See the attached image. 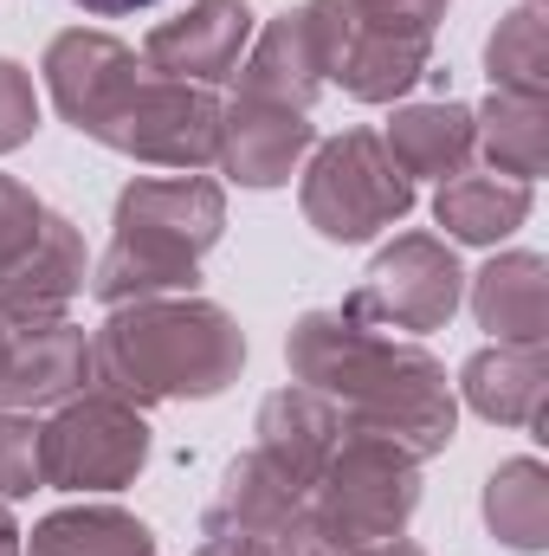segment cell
<instances>
[{
  "instance_id": "6da1fadb",
  "label": "cell",
  "mask_w": 549,
  "mask_h": 556,
  "mask_svg": "<svg viewBox=\"0 0 549 556\" xmlns=\"http://www.w3.org/2000/svg\"><path fill=\"white\" fill-rule=\"evenodd\" d=\"M291 382L336 402L343 433L388 440L413 466L439 459L459 433V395L446 382V363L420 343H395L369 324L336 311H304L284 337Z\"/></svg>"
},
{
  "instance_id": "7a4b0ae2",
  "label": "cell",
  "mask_w": 549,
  "mask_h": 556,
  "mask_svg": "<svg viewBox=\"0 0 549 556\" xmlns=\"http://www.w3.org/2000/svg\"><path fill=\"white\" fill-rule=\"evenodd\" d=\"M246 369V330L214 298H142L117 304L91 330V389L155 408V402H214Z\"/></svg>"
},
{
  "instance_id": "3957f363",
  "label": "cell",
  "mask_w": 549,
  "mask_h": 556,
  "mask_svg": "<svg viewBox=\"0 0 549 556\" xmlns=\"http://www.w3.org/2000/svg\"><path fill=\"white\" fill-rule=\"evenodd\" d=\"M117 240L91 266V298L104 311L142 298H181L201 285V260L227 233V188L207 175L130 181L117 194Z\"/></svg>"
},
{
  "instance_id": "277c9868",
  "label": "cell",
  "mask_w": 549,
  "mask_h": 556,
  "mask_svg": "<svg viewBox=\"0 0 549 556\" xmlns=\"http://www.w3.org/2000/svg\"><path fill=\"white\" fill-rule=\"evenodd\" d=\"M297 207L330 247H362L413 214V181L382 149V130L356 124L343 137L317 142L297 168Z\"/></svg>"
},
{
  "instance_id": "5b68a950",
  "label": "cell",
  "mask_w": 549,
  "mask_h": 556,
  "mask_svg": "<svg viewBox=\"0 0 549 556\" xmlns=\"http://www.w3.org/2000/svg\"><path fill=\"white\" fill-rule=\"evenodd\" d=\"M304 505L343 551H369V544L408 538L413 511H420V466L408 453H395L388 440L343 433V446L330 453V466L304 492Z\"/></svg>"
},
{
  "instance_id": "8992f818",
  "label": "cell",
  "mask_w": 549,
  "mask_h": 556,
  "mask_svg": "<svg viewBox=\"0 0 549 556\" xmlns=\"http://www.w3.org/2000/svg\"><path fill=\"white\" fill-rule=\"evenodd\" d=\"M465 304V266L452 253V240L439 233H395L375 266L362 273V285L343 298V311L369 330H446L452 311Z\"/></svg>"
},
{
  "instance_id": "52a82bcc",
  "label": "cell",
  "mask_w": 549,
  "mask_h": 556,
  "mask_svg": "<svg viewBox=\"0 0 549 556\" xmlns=\"http://www.w3.org/2000/svg\"><path fill=\"white\" fill-rule=\"evenodd\" d=\"M149 420L142 408L85 389L46 420V485L52 492H124L149 466Z\"/></svg>"
},
{
  "instance_id": "ba28073f",
  "label": "cell",
  "mask_w": 549,
  "mask_h": 556,
  "mask_svg": "<svg viewBox=\"0 0 549 556\" xmlns=\"http://www.w3.org/2000/svg\"><path fill=\"white\" fill-rule=\"evenodd\" d=\"M220 98L207 85H181V78H142L124 98V111L104 124V149L155 162V168H214L220 155Z\"/></svg>"
},
{
  "instance_id": "9c48e42d",
  "label": "cell",
  "mask_w": 549,
  "mask_h": 556,
  "mask_svg": "<svg viewBox=\"0 0 549 556\" xmlns=\"http://www.w3.org/2000/svg\"><path fill=\"white\" fill-rule=\"evenodd\" d=\"M39 72H46L52 111L91 142L104 137V124L124 111V98L142 85L137 46H124L117 33H98V26H65V33H52Z\"/></svg>"
},
{
  "instance_id": "30bf717a",
  "label": "cell",
  "mask_w": 549,
  "mask_h": 556,
  "mask_svg": "<svg viewBox=\"0 0 549 556\" xmlns=\"http://www.w3.org/2000/svg\"><path fill=\"white\" fill-rule=\"evenodd\" d=\"M91 389V330L72 317L0 324V408L39 415Z\"/></svg>"
},
{
  "instance_id": "8fae6325",
  "label": "cell",
  "mask_w": 549,
  "mask_h": 556,
  "mask_svg": "<svg viewBox=\"0 0 549 556\" xmlns=\"http://www.w3.org/2000/svg\"><path fill=\"white\" fill-rule=\"evenodd\" d=\"M259 20L246 0H188L175 20L149 26L142 39V72L149 78H181V85H220L240 72Z\"/></svg>"
},
{
  "instance_id": "7c38bea8",
  "label": "cell",
  "mask_w": 549,
  "mask_h": 556,
  "mask_svg": "<svg viewBox=\"0 0 549 556\" xmlns=\"http://www.w3.org/2000/svg\"><path fill=\"white\" fill-rule=\"evenodd\" d=\"M317 149V124L310 111H284V104H259V98H233L220 111V155L214 168L240 188H284L304 155Z\"/></svg>"
},
{
  "instance_id": "4fadbf2b",
  "label": "cell",
  "mask_w": 549,
  "mask_h": 556,
  "mask_svg": "<svg viewBox=\"0 0 549 556\" xmlns=\"http://www.w3.org/2000/svg\"><path fill=\"white\" fill-rule=\"evenodd\" d=\"M91 285V253H85V233L46 207V227L33 240L26 260H13L0 273V324H52L72 311V298Z\"/></svg>"
},
{
  "instance_id": "5bb4252c",
  "label": "cell",
  "mask_w": 549,
  "mask_h": 556,
  "mask_svg": "<svg viewBox=\"0 0 549 556\" xmlns=\"http://www.w3.org/2000/svg\"><path fill=\"white\" fill-rule=\"evenodd\" d=\"M465 304L491 343L511 350H549V260L531 247L491 253L485 273H465Z\"/></svg>"
},
{
  "instance_id": "9a60e30c",
  "label": "cell",
  "mask_w": 549,
  "mask_h": 556,
  "mask_svg": "<svg viewBox=\"0 0 549 556\" xmlns=\"http://www.w3.org/2000/svg\"><path fill=\"white\" fill-rule=\"evenodd\" d=\"M259 459L272 466L284 485H297V492H310L317 479H323V466H330V453L343 446V415H336V402L330 395H317V389H304V382H291V389H272L266 402H259Z\"/></svg>"
},
{
  "instance_id": "2e32d148",
  "label": "cell",
  "mask_w": 549,
  "mask_h": 556,
  "mask_svg": "<svg viewBox=\"0 0 549 556\" xmlns=\"http://www.w3.org/2000/svg\"><path fill=\"white\" fill-rule=\"evenodd\" d=\"M240 98H259V104H284V111H310L323 98V52H317V33L304 20V7H284L278 20H266L240 59Z\"/></svg>"
},
{
  "instance_id": "e0dca14e",
  "label": "cell",
  "mask_w": 549,
  "mask_h": 556,
  "mask_svg": "<svg viewBox=\"0 0 549 556\" xmlns=\"http://www.w3.org/2000/svg\"><path fill=\"white\" fill-rule=\"evenodd\" d=\"M465 408L491 427H544V395H549V356L544 350H511V343H485L465 356L459 389Z\"/></svg>"
},
{
  "instance_id": "ac0fdd59",
  "label": "cell",
  "mask_w": 549,
  "mask_h": 556,
  "mask_svg": "<svg viewBox=\"0 0 549 556\" xmlns=\"http://www.w3.org/2000/svg\"><path fill=\"white\" fill-rule=\"evenodd\" d=\"M382 149L395 155V168L408 181H452L478 155V117H472V104H452V98L401 104L382 130Z\"/></svg>"
},
{
  "instance_id": "d6986e66",
  "label": "cell",
  "mask_w": 549,
  "mask_h": 556,
  "mask_svg": "<svg viewBox=\"0 0 549 556\" xmlns=\"http://www.w3.org/2000/svg\"><path fill=\"white\" fill-rule=\"evenodd\" d=\"M537 207V188L531 181H511V175H452L439 181L433 194V220L446 227V240L459 247H505Z\"/></svg>"
},
{
  "instance_id": "ffe728a7",
  "label": "cell",
  "mask_w": 549,
  "mask_h": 556,
  "mask_svg": "<svg viewBox=\"0 0 549 556\" xmlns=\"http://www.w3.org/2000/svg\"><path fill=\"white\" fill-rule=\"evenodd\" d=\"M433 72V39H413V33H382L369 20H356L330 85H343L356 104H395L408 98L413 85Z\"/></svg>"
},
{
  "instance_id": "44dd1931",
  "label": "cell",
  "mask_w": 549,
  "mask_h": 556,
  "mask_svg": "<svg viewBox=\"0 0 549 556\" xmlns=\"http://www.w3.org/2000/svg\"><path fill=\"white\" fill-rule=\"evenodd\" d=\"M26 556H155V531L124 505H65L26 531Z\"/></svg>"
},
{
  "instance_id": "7402d4cb",
  "label": "cell",
  "mask_w": 549,
  "mask_h": 556,
  "mask_svg": "<svg viewBox=\"0 0 549 556\" xmlns=\"http://www.w3.org/2000/svg\"><path fill=\"white\" fill-rule=\"evenodd\" d=\"M478 511H485V531H491L505 551L544 556L549 551V466L531 459V453L505 459V466L485 479Z\"/></svg>"
},
{
  "instance_id": "603a6c76",
  "label": "cell",
  "mask_w": 549,
  "mask_h": 556,
  "mask_svg": "<svg viewBox=\"0 0 549 556\" xmlns=\"http://www.w3.org/2000/svg\"><path fill=\"white\" fill-rule=\"evenodd\" d=\"M478 149L491 162V175L511 181H537L549 155V98H518V91H491L478 111Z\"/></svg>"
},
{
  "instance_id": "cb8c5ba5",
  "label": "cell",
  "mask_w": 549,
  "mask_h": 556,
  "mask_svg": "<svg viewBox=\"0 0 549 556\" xmlns=\"http://www.w3.org/2000/svg\"><path fill=\"white\" fill-rule=\"evenodd\" d=\"M297 511H304V492H297V485H284L259 453H240V459L220 472V492H214V505H207V518H201V525L278 531V525H284V518H297Z\"/></svg>"
},
{
  "instance_id": "d4e9b609",
  "label": "cell",
  "mask_w": 549,
  "mask_h": 556,
  "mask_svg": "<svg viewBox=\"0 0 549 556\" xmlns=\"http://www.w3.org/2000/svg\"><path fill=\"white\" fill-rule=\"evenodd\" d=\"M485 78L491 91H518V98H549V33L544 7H511L491 39H485Z\"/></svg>"
},
{
  "instance_id": "484cf974",
  "label": "cell",
  "mask_w": 549,
  "mask_h": 556,
  "mask_svg": "<svg viewBox=\"0 0 549 556\" xmlns=\"http://www.w3.org/2000/svg\"><path fill=\"white\" fill-rule=\"evenodd\" d=\"M46 485V420L0 408V498H33Z\"/></svg>"
},
{
  "instance_id": "4316f807",
  "label": "cell",
  "mask_w": 549,
  "mask_h": 556,
  "mask_svg": "<svg viewBox=\"0 0 549 556\" xmlns=\"http://www.w3.org/2000/svg\"><path fill=\"white\" fill-rule=\"evenodd\" d=\"M39 130V91H33V72L20 59L0 52V155L26 149Z\"/></svg>"
},
{
  "instance_id": "83f0119b",
  "label": "cell",
  "mask_w": 549,
  "mask_h": 556,
  "mask_svg": "<svg viewBox=\"0 0 549 556\" xmlns=\"http://www.w3.org/2000/svg\"><path fill=\"white\" fill-rule=\"evenodd\" d=\"M39 227H46V201H39L26 181L0 175V273H7L13 260H26V253H33Z\"/></svg>"
},
{
  "instance_id": "f1b7e54d",
  "label": "cell",
  "mask_w": 549,
  "mask_h": 556,
  "mask_svg": "<svg viewBox=\"0 0 549 556\" xmlns=\"http://www.w3.org/2000/svg\"><path fill=\"white\" fill-rule=\"evenodd\" d=\"M452 0H356V13L382 33H413V39H433L439 20H446Z\"/></svg>"
},
{
  "instance_id": "f546056e",
  "label": "cell",
  "mask_w": 549,
  "mask_h": 556,
  "mask_svg": "<svg viewBox=\"0 0 549 556\" xmlns=\"http://www.w3.org/2000/svg\"><path fill=\"white\" fill-rule=\"evenodd\" d=\"M291 525V518H284ZM194 556H278L272 531H233V525H201Z\"/></svg>"
},
{
  "instance_id": "4dcf8cb0",
  "label": "cell",
  "mask_w": 549,
  "mask_h": 556,
  "mask_svg": "<svg viewBox=\"0 0 549 556\" xmlns=\"http://www.w3.org/2000/svg\"><path fill=\"white\" fill-rule=\"evenodd\" d=\"M0 556H26V531H20V518H13L7 498H0Z\"/></svg>"
},
{
  "instance_id": "1f68e13d",
  "label": "cell",
  "mask_w": 549,
  "mask_h": 556,
  "mask_svg": "<svg viewBox=\"0 0 549 556\" xmlns=\"http://www.w3.org/2000/svg\"><path fill=\"white\" fill-rule=\"evenodd\" d=\"M72 7H85L98 20H117V13H137V7H155V0H72Z\"/></svg>"
},
{
  "instance_id": "d6a6232c",
  "label": "cell",
  "mask_w": 549,
  "mask_h": 556,
  "mask_svg": "<svg viewBox=\"0 0 549 556\" xmlns=\"http://www.w3.org/2000/svg\"><path fill=\"white\" fill-rule=\"evenodd\" d=\"M356 556H426V551L408 544V538H388V544H369V551H356Z\"/></svg>"
},
{
  "instance_id": "836d02e7",
  "label": "cell",
  "mask_w": 549,
  "mask_h": 556,
  "mask_svg": "<svg viewBox=\"0 0 549 556\" xmlns=\"http://www.w3.org/2000/svg\"><path fill=\"white\" fill-rule=\"evenodd\" d=\"M524 7H544V0H524Z\"/></svg>"
}]
</instances>
